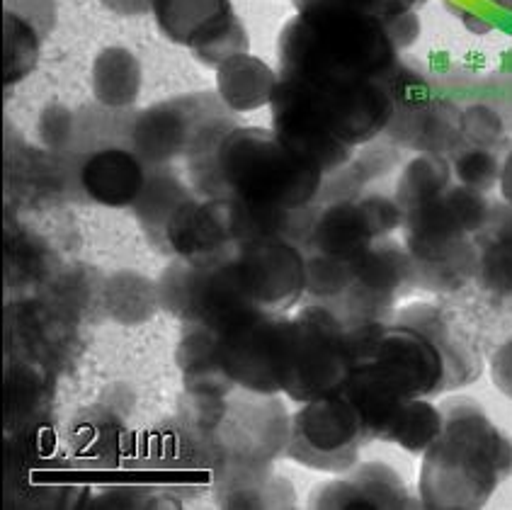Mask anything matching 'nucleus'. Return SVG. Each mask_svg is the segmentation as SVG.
<instances>
[{"mask_svg":"<svg viewBox=\"0 0 512 510\" xmlns=\"http://www.w3.org/2000/svg\"><path fill=\"white\" fill-rule=\"evenodd\" d=\"M280 78L321 85L384 81L401 51L377 15L350 8L299 10L277 39Z\"/></svg>","mask_w":512,"mask_h":510,"instance_id":"1","label":"nucleus"},{"mask_svg":"<svg viewBox=\"0 0 512 510\" xmlns=\"http://www.w3.org/2000/svg\"><path fill=\"white\" fill-rule=\"evenodd\" d=\"M442 433L423 452L418 498L432 510L483 508L512 474V438L488 418L479 401H445Z\"/></svg>","mask_w":512,"mask_h":510,"instance_id":"2","label":"nucleus"},{"mask_svg":"<svg viewBox=\"0 0 512 510\" xmlns=\"http://www.w3.org/2000/svg\"><path fill=\"white\" fill-rule=\"evenodd\" d=\"M192 190L204 197H236L267 209L318 204L326 175L263 127H236L219 151L187 163Z\"/></svg>","mask_w":512,"mask_h":510,"instance_id":"3","label":"nucleus"},{"mask_svg":"<svg viewBox=\"0 0 512 510\" xmlns=\"http://www.w3.org/2000/svg\"><path fill=\"white\" fill-rule=\"evenodd\" d=\"M491 214L486 192L452 183L440 197L403 214V246L415 268V289L459 292L476 280V234Z\"/></svg>","mask_w":512,"mask_h":510,"instance_id":"4","label":"nucleus"},{"mask_svg":"<svg viewBox=\"0 0 512 510\" xmlns=\"http://www.w3.org/2000/svg\"><path fill=\"white\" fill-rule=\"evenodd\" d=\"M236 127H241L236 112L219 93L204 90L156 102L139 112L129 144L146 166H166L178 158L190 163L214 156Z\"/></svg>","mask_w":512,"mask_h":510,"instance_id":"5","label":"nucleus"},{"mask_svg":"<svg viewBox=\"0 0 512 510\" xmlns=\"http://www.w3.org/2000/svg\"><path fill=\"white\" fill-rule=\"evenodd\" d=\"M352 372L350 331L328 306L306 302L284 316L280 389L297 404L343 389Z\"/></svg>","mask_w":512,"mask_h":510,"instance_id":"6","label":"nucleus"},{"mask_svg":"<svg viewBox=\"0 0 512 510\" xmlns=\"http://www.w3.org/2000/svg\"><path fill=\"white\" fill-rule=\"evenodd\" d=\"M386 90L394 100V117L381 134L398 149L449 156L464 144L459 132V110L452 100L432 93L428 73L420 66L398 59L384 78Z\"/></svg>","mask_w":512,"mask_h":510,"instance_id":"7","label":"nucleus"},{"mask_svg":"<svg viewBox=\"0 0 512 510\" xmlns=\"http://www.w3.org/2000/svg\"><path fill=\"white\" fill-rule=\"evenodd\" d=\"M369 442L360 411L343 391H335L306 401L294 413L287 457L314 472L343 474L360 462L362 447Z\"/></svg>","mask_w":512,"mask_h":510,"instance_id":"8","label":"nucleus"},{"mask_svg":"<svg viewBox=\"0 0 512 510\" xmlns=\"http://www.w3.org/2000/svg\"><path fill=\"white\" fill-rule=\"evenodd\" d=\"M413 289L415 268L408 248L381 236L352 260V285L333 311L345 326L389 321L396 304Z\"/></svg>","mask_w":512,"mask_h":510,"instance_id":"9","label":"nucleus"},{"mask_svg":"<svg viewBox=\"0 0 512 510\" xmlns=\"http://www.w3.org/2000/svg\"><path fill=\"white\" fill-rule=\"evenodd\" d=\"M241 292L263 314H287L306 294V253L287 238L238 243L226 255Z\"/></svg>","mask_w":512,"mask_h":510,"instance_id":"10","label":"nucleus"},{"mask_svg":"<svg viewBox=\"0 0 512 510\" xmlns=\"http://www.w3.org/2000/svg\"><path fill=\"white\" fill-rule=\"evenodd\" d=\"M151 13L170 42L187 47L214 71L233 56L248 54V30L231 0H153Z\"/></svg>","mask_w":512,"mask_h":510,"instance_id":"11","label":"nucleus"},{"mask_svg":"<svg viewBox=\"0 0 512 510\" xmlns=\"http://www.w3.org/2000/svg\"><path fill=\"white\" fill-rule=\"evenodd\" d=\"M401 226L403 209L398 207L394 197L377 195V192L352 197V200L318 204L304 253L355 260L377 238L391 236Z\"/></svg>","mask_w":512,"mask_h":510,"instance_id":"12","label":"nucleus"},{"mask_svg":"<svg viewBox=\"0 0 512 510\" xmlns=\"http://www.w3.org/2000/svg\"><path fill=\"white\" fill-rule=\"evenodd\" d=\"M301 85L326 127L355 151L379 139L394 117V100L384 81Z\"/></svg>","mask_w":512,"mask_h":510,"instance_id":"13","label":"nucleus"},{"mask_svg":"<svg viewBox=\"0 0 512 510\" xmlns=\"http://www.w3.org/2000/svg\"><path fill=\"white\" fill-rule=\"evenodd\" d=\"M270 110L272 132L280 136L287 149H292L304 161L314 163L323 175L345 168L355 158V149L343 144L318 117L309 93L301 83L280 78Z\"/></svg>","mask_w":512,"mask_h":510,"instance_id":"14","label":"nucleus"},{"mask_svg":"<svg viewBox=\"0 0 512 510\" xmlns=\"http://www.w3.org/2000/svg\"><path fill=\"white\" fill-rule=\"evenodd\" d=\"M238 243L231 224L229 197H190L166 226V255L207 263L233 251Z\"/></svg>","mask_w":512,"mask_h":510,"instance_id":"15","label":"nucleus"},{"mask_svg":"<svg viewBox=\"0 0 512 510\" xmlns=\"http://www.w3.org/2000/svg\"><path fill=\"white\" fill-rule=\"evenodd\" d=\"M311 508L321 510H374L418 508L420 498L411 496L406 481L384 462H357L340 479L326 481L309 496Z\"/></svg>","mask_w":512,"mask_h":510,"instance_id":"16","label":"nucleus"},{"mask_svg":"<svg viewBox=\"0 0 512 510\" xmlns=\"http://www.w3.org/2000/svg\"><path fill=\"white\" fill-rule=\"evenodd\" d=\"M149 166L132 149L107 146L90 153L78 178L85 195L105 207H134L146 185Z\"/></svg>","mask_w":512,"mask_h":510,"instance_id":"17","label":"nucleus"},{"mask_svg":"<svg viewBox=\"0 0 512 510\" xmlns=\"http://www.w3.org/2000/svg\"><path fill=\"white\" fill-rule=\"evenodd\" d=\"M479 268L476 282L496 297H512V207L491 204L483 229L476 234Z\"/></svg>","mask_w":512,"mask_h":510,"instance_id":"18","label":"nucleus"},{"mask_svg":"<svg viewBox=\"0 0 512 510\" xmlns=\"http://www.w3.org/2000/svg\"><path fill=\"white\" fill-rule=\"evenodd\" d=\"M277 85L280 73L253 54H238L216 68V93L236 115L270 105Z\"/></svg>","mask_w":512,"mask_h":510,"instance_id":"19","label":"nucleus"},{"mask_svg":"<svg viewBox=\"0 0 512 510\" xmlns=\"http://www.w3.org/2000/svg\"><path fill=\"white\" fill-rule=\"evenodd\" d=\"M197 192L187 187L178 178L173 168L166 166H149L146 185L141 190L139 200L134 202L136 219L144 226L146 236L158 251H166V226L173 219V214Z\"/></svg>","mask_w":512,"mask_h":510,"instance_id":"20","label":"nucleus"},{"mask_svg":"<svg viewBox=\"0 0 512 510\" xmlns=\"http://www.w3.org/2000/svg\"><path fill=\"white\" fill-rule=\"evenodd\" d=\"M139 59L124 47L102 49L93 64V95L102 107L110 110H124L132 107L141 93Z\"/></svg>","mask_w":512,"mask_h":510,"instance_id":"21","label":"nucleus"},{"mask_svg":"<svg viewBox=\"0 0 512 510\" xmlns=\"http://www.w3.org/2000/svg\"><path fill=\"white\" fill-rule=\"evenodd\" d=\"M452 178L454 170L449 156H442V153H418L398 175L394 200L403 209V214L413 212V209L440 197L452 185Z\"/></svg>","mask_w":512,"mask_h":510,"instance_id":"22","label":"nucleus"},{"mask_svg":"<svg viewBox=\"0 0 512 510\" xmlns=\"http://www.w3.org/2000/svg\"><path fill=\"white\" fill-rule=\"evenodd\" d=\"M442 425H445V416L440 406L430 404L428 399H411L391 425L386 442H396L411 455H423L432 442L440 438Z\"/></svg>","mask_w":512,"mask_h":510,"instance_id":"23","label":"nucleus"},{"mask_svg":"<svg viewBox=\"0 0 512 510\" xmlns=\"http://www.w3.org/2000/svg\"><path fill=\"white\" fill-rule=\"evenodd\" d=\"M3 32V78L5 85H13L34 71L44 37L32 22H27L13 10H5Z\"/></svg>","mask_w":512,"mask_h":510,"instance_id":"24","label":"nucleus"},{"mask_svg":"<svg viewBox=\"0 0 512 510\" xmlns=\"http://www.w3.org/2000/svg\"><path fill=\"white\" fill-rule=\"evenodd\" d=\"M452 170L457 183L474 187L479 192H491L500 180V161L496 149H481V146L462 144L457 151L449 153Z\"/></svg>","mask_w":512,"mask_h":510,"instance_id":"25","label":"nucleus"},{"mask_svg":"<svg viewBox=\"0 0 512 510\" xmlns=\"http://www.w3.org/2000/svg\"><path fill=\"white\" fill-rule=\"evenodd\" d=\"M445 5L474 34L512 25V0H445Z\"/></svg>","mask_w":512,"mask_h":510,"instance_id":"26","label":"nucleus"},{"mask_svg":"<svg viewBox=\"0 0 512 510\" xmlns=\"http://www.w3.org/2000/svg\"><path fill=\"white\" fill-rule=\"evenodd\" d=\"M459 132L462 141L481 149H500L505 144V119L491 105H469L459 115Z\"/></svg>","mask_w":512,"mask_h":510,"instance_id":"27","label":"nucleus"},{"mask_svg":"<svg viewBox=\"0 0 512 510\" xmlns=\"http://www.w3.org/2000/svg\"><path fill=\"white\" fill-rule=\"evenodd\" d=\"M78 122L76 115L64 105H51L39 119V136L49 151H66L76 141Z\"/></svg>","mask_w":512,"mask_h":510,"instance_id":"28","label":"nucleus"},{"mask_svg":"<svg viewBox=\"0 0 512 510\" xmlns=\"http://www.w3.org/2000/svg\"><path fill=\"white\" fill-rule=\"evenodd\" d=\"M297 10H309V8H350V10H362V13L384 17L396 15V13H413V10H403L398 0H292Z\"/></svg>","mask_w":512,"mask_h":510,"instance_id":"29","label":"nucleus"},{"mask_svg":"<svg viewBox=\"0 0 512 510\" xmlns=\"http://www.w3.org/2000/svg\"><path fill=\"white\" fill-rule=\"evenodd\" d=\"M5 10H13L27 22H32L42 37H47L56 20L54 0H5Z\"/></svg>","mask_w":512,"mask_h":510,"instance_id":"30","label":"nucleus"},{"mask_svg":"<svg viewBox=\"0 0 512 510\" xmlns=\"http://www.w3.org/2000/svg\"><path fill=\"white\" fill-rule=\"evenodd\" d=\"M384 25H386V30H389L391 39H394L398 51L413 47V44L418 42V37H420V17H418V13L389 15V17H384Z\"/></svg>","mask_w":512,"mask_h":510,"instance_id":"31","label":"nucleus"},{"mask_svg":"<svg viewBox=\"0 0 512 510\" xmlns=\"http://www.w3.org/2000/svg\"><path fill=\"white\" fill-rule=\"evenodd\" d=\"M491 377L493 384L512 399V336L491 357Z\"/></svg>","mask_w":512,"mask_h":510,"instance_id":"32","label":"nucleus"},{"mask_svg":"<svg viewBox=\"0 0 512 510\" xmlns=\"http://www.w3.org/2000/svg\"><path fill=\"white\" fill-rule=\"evenodd\" d=\"M102 5H107L110 10H115L119 15H146L153 10V0H102Z\"/></svg>","mask_w":512,"mask_h":510,"instance_id":"33","label":"nucleus"},{"mask_svg":"<svg viewBox=\"0 0 512 510\" xmlns=\"http://www.w3.org/2000/svg\"><path fill=\"white\" fill-rule=\"evenodd\" d=\"M500 195H503V202L512 207V149L505 153L503 168H500Z\"/></svg>","mask_w":512,"mask_h":510,"instance_id":"34","label":"nucleus"},{"mask_svg":"<svg viewBox=\"0 0 512 510\" xmlns=\"http://www.w3.org/2000/svg\"><path fill=\"white\" fill-rule=\"evenodd\" d=\"M505 68H508V73L512 76V51L508 54V59H505Z\"/></svg>","mask_w":512,"mask_h":510,"instance_id":"35","label":"nucleus"}]
</instances>
